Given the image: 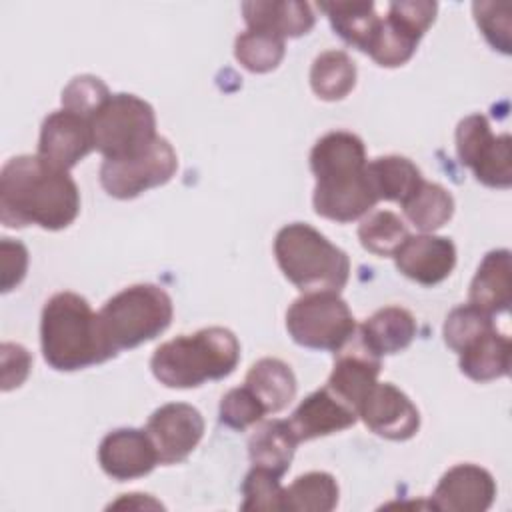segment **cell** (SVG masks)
I'll use <instances>...</instances> for the list:
<instances>
[{
  "label": "cell",
  "mask_w": 512,
  "mask_h": 512,
  "mask_svg": "<svg viewBox=\"0 0 512 512\" xmlns=\"http://www.w3.org/2000/svg\"><path fill=\"white\" fill-rule=\"evenodd\" d=\"M80 212V192L66 170L38 154L10 158L0 172V222L8 228L36 224L44 230L70 226Z\"/></svg>",
  "instance_id": "cell-1"
},
{
  "label": "cell",
  "mask_w": 512,
  "mask_h": 512,
  "mask_svg": "<svg viewBox=\"0 0 512 512\" xmlns=\"http://www.w3.org/2000/svg\"><path fill=\"white\" fill-rule=\"evenodd\" d=\"M366 164L364 142L352 132L334 130L314 144L310 168L316 176L312 204L318 216L344 224L376 206Z\"/></svg>",
  "instance_id": "cell-2"
},
{
  "label": "cell",
  "mask_w": 512,
  "mask_h": 512,
  "mask_svg": "<svg viewBox=\"0 0 512 512\" xmlns=\"http://www.w3.org/2000/svg\"><path fill=\"white\" fill-rule=\"evenodd\" d=\"M42 354L50 368L74 372L114 358L104 342L98 314L74 292L54 294L42 308Z\"/></svg>",
  "instance_id": "cell-3"
},
{
  "label": "cell",
  "mask_w": 512,
  "mask_h": 512,
  "mask_svg": "<svg viewBox=\"0 0 512 512\" xmlns=\"http://www.w3.org/2000/svg\"><path fill=\"white\" fill-rule=\"evenodd\" d=\"M238 360L240 342L234 332L210 326L160 344L150 358V368L168 388H196L208 380L226 378Z\"/></svg>",
  "instance_id": "cell-4"
},
{
  "label": "cell",
  "mask_w": 512,
  "mask_h": 512,
  "mask_svg": "<svg viewBox=\"0 0 512 512\" xmlns=\"http://www.w3.org/2000/svg\"><path fill=\"white\" fill-rule=\"evenodd\" d=\"M274 256L282 274L304 294L340 292L350 276L348 254L310 224L292 222L278 230Z\"/></svg>",
  "instance_id": "cell-5"
},
{
  "label": "cell",
  "mask_w": 512,
  "mask_h": 512,
  "mask_svg": "<svg viewBox=\"0 0 512 512\" xmlns=\"http://www.w3.org/2000/svg\"><path fill=\"white\" fill-rule=\"evenodd\" d=\"M172 298L154 284H134L114 294L98 312L110 352L130 350L160 336L172 320Z\"/></svg>",
  "instance_id": "cell-6"
},
{
  "label": "cell",
  "mask_w": 512,
  "mask_h": 512,
  "mask_svg": "<svg viewBox=\"0 0 512 512\" xmlns=\"http://www.w3.org/2000/svg\"><path fill=\"white\" fill-rule=\"evenodd\" d=\"M90 128L94 148L108 160L138 156L158 138L154 108L126 92L110 94L90 116Z\"/></svg>",
  "instance_id": "cell-7"
},
{
  "label": "cell",
  "mask_w": 512,
  "mask_h": 512,
  "mask_svg": "<svg viewBox=\"0 0 512 512\" xmlns=\"http://www.w3.org/2000/svg\"><path fill=\"white\" fill-rule=\"evenodd\" d=\"M286 328L304 348L338 352L354 336L356 322L336 292H308L288 308Z\"/></svg>",
  "instance_id": "cell-8"
},
{
  "label": "cell",
  "mask_w": 512,
  "mask_h": 512,
  "mask_svg": "<svg viewBox=\"0 0 512 512\" xmlns=\"http://www.w3.org/2000/svg\"><path fill=\"white\" fill-rule=\"evenodd\" d=\"M456 152L484 186L508 188L512 184V140L508 134L494 136L484 114H470L460 120Z\"/></svg>",
  "instance_id": "cell-9"
},
{
  "label": "cell",
  "mask_w": 512,
  "mask_h": 512,
  "mask_svg": "<svg viewBox=\"0 0 512 512\" xmlns=\"http://www.w3.org/2000/svg\"><path fill=\"white\" fill-rule=\"evenodd\" d=\"M178 168V156L172 144L158 136L152 146L132 158L108 160L100 166L102 188L120 200L134 198L154 186L166 184Z\"/></svg>",
  "instance_id": "cell-10"
},
{
  "label": "cell",
  "mask_w": 512,
  "mask_h": 512,
  "mask_svg": "<svg viewBox=\"0 0 512 512\" xmlns=\"http://www.w3.org/2000/svg\"><path fill=\"white\" fill-rule=\"evenodd\" d=\"M160 464H178L198 446L204 434L202 414L184 402H170L152 412L146 422Z\"/></svg>",
  "instance_id": "cell-11"
},
{
  "label": "cell",
  "mask_w": 512,
  "mask_h": 512,
  "mask_svg": "<svg viewBox=\"0 0 512 512\" xmlns=\"http://www.w3.org/2000/svg\"><path fill=\"white\" fill-rule=\"evenodd\" d=\"M358 416L378 436L408 440L420 428V412L394 384L376 382L358 406Z\"/></svg>",
  "instance_id": "cell-12"
},
{
  "label": "cell",
  "mask_w": 512,
  "mask_h": 512,
  "mask_svg": "<svg viewBox=\"0 0 512 512\" xmlns=\"http://www.w3.org/2000/svg\"><path fill=\"white\" fill-rule=\"evenodd\" d=\"M94 148L90 120L70 110H56L48 114L40 128L38 156L58 168H74Z\"/></svg>",
  "instance_id": "cell-13"
},
{
  "label": "cell",
  "mask_w": 512,
  "mask_h": 512,
  "mask_svg": "<svg viewBox=\"0 0 512 512\" xmlns=\"http://www.w3.org/2000/svg\"><path fill=\"white\" fill-rule=\"evenodd\" d=\"M496 482L476 464L452 466L434 488L430 506L442 512H484L492 506Z\"/></svg>",
  "instance_id": "cell-14"
},
{
  "label": "cell",
  "mask_w": 512,
  "mask_h": 512,
  "mask_svg": "<svg viewBox=\"0 0 512 512\" xmlns=\"http://www.w3.org/2000/svg\"><path fill=\"white\" fill-rule=\"evenodd\" d=\"M396 268L422 286L440 284L456 266V246L450 238L434 234H416L394 252Z\"/></svg>",
  "instance_id": "cell-15"
},
{
  "label": "cell",
  "mask_w": 512,
  "mask_h": 512,
  "mask_svg": "<svg viewBox=\"0 0 512 512\" xmlns=\"http://www.w3.org/2000/svg\"><path fill=\"white\" fill-rule=\"evenodd\" d=\"M332 374L326 382V388L332 390L340 400L352 406L358 412L360 402L368 394V390L378 382V374L382 368L380 356L370 352L358 336H354L338 350Z\"/></svg>",
  "instance_id": "cell-16"
},
{
  "label": "cell",
  "mask_w": 512,
  "mask_h": 512,
  "mask_svg": "<svg viewBox=\"0 0 512 512\" xmlns=\"http://www.w3.org/2000/svg\"><path fill=\"white\" fill-rule=\"evenodd\" d=\"M98 462L110 478L122 482L146 476L160 460L146 430L118 428L102 438Z\"/></svg>",
  "instance_id": "cell-17"
},
{
  "label": "cell",
  "mask_w": 512,
  "mask_h": 512,
  "mask_svg": "<svg viewBox=\"0 0 512 512\" xmlns=\"http://www.w3.org/2000/svg\"><path fill=\"white\" fill-rule=\"evenodd\" d=\"M356 420L358 412L324 386L306 396L286 422L292 428L296 440L306 442L318 436L346 430Z\"/></svg>",
  "instance_id": "cell-18"
},
{
  "label": "cell",
  "mask_w": 512,
  "mask_h": 512,
  "mask_svg": "<svg viewBox=\"0 0 512 512\" xmlns=\"http://www.w3.org/2000/svg\"><path fill=\"white\" fill-rule=\"evenodd\" d=\"M242 14L250 30L280 38H298L314 26L310 4L298 0H248L242 2Z\"/></svg>",
  "instance_id": "cell-19"
},
{
  "label": "cell",
  "mask_w": 512,
  "mask_h": 512,
  "mask_svg": "<svg viewBox=\"0 0 512 512\" xmlns=\"http://www.w3.org/2000/svg\"><path fill=\"white\" fill-rule=\"evenodd\" d=\"M470 304L488 314L506 312L512 302V264L510 250H492L480 262L470 282Z\"/></svg>",
  "instance_id": "cell-20"
},
{
  "label": "cell",
  "mask_w": 512,
  "mask_h": 512,
  "mask_svg": "<svg viewBox=\"0 0 512 512\" xmlns=\"http://www.w3.org/2000/svg\"><path fill=\"white\" fill-rule=\"evenodd\" d=\"M358 336L376 356L396 354L408 348L414 340L416 320L406 308L386 306L364 320V324L358 328Z\"/></svg>",
  "instance_id": "cell-21"
},
{
  "label": "cell",
  "mask_w": 512,
  "mask_h": 512,
  "mask_svg": "<svg viewBox=\"0 0 512 512\" xmlns=\"http://www.w3.org/2000/svg\"><path fill=\"white\" fill-rule=\"evenodd\" d=\"M510 340L496 328L480 334L460 354V370L476 382H490L510 372Z\"/></svg>",
  "instance_id": "cell-22"
},
{
  "label": "cell",
  "mask_w": 512,
  "mask_h": 512,
  "mask_svg": "<svg viewBox=\"0 0 512 512\" xmlns=\"http://www.w3.org/2000/svg\"><path fill=\"white\" fill-rule=\"evenodd\" d=\"M322 12H326L334 32L350 46L366 52L378 26L380 16L376 14V6L370 0H336V2H320Z\"/></svg>",
  "instance_id": "cell-23"
},
{
  "label": "cell",
  "mask_w": 512,
  "mask_h": 512,
  "mask_svg": "<svg viewBox=\"0 0 512 512\" xmlns=\"http://www.w3.org/2000/svg\"><path fill=\"white\" fill-rule=\"evenodd\" d=\"M296 446L298 440L286 420H266L250 436L248 454L252 466L282 476L290 468Z\"/></svg>",
  "instance_id": "cell-24"
},
{
  "label": "cell",
  "mask_w": 512,
  "mask_h": 512,
  "mask_svg": "<svg viewBox=\"0 0 512 512\" xmlns=\"http://www.w3.org/2000/svg\"><path fill=\"white\" fill-rule=\"evenodd\" d=\"M244 384L262 402L266 414L284 410L296 396V376L292 368L278 358H262L252 364Z\"/></svg>",
  "instance_id": "cell-25"
},
{
  "label": "cell",
  "mask_w": 512,
  "mask_h": 512,
  "mask_svg": "<svg viewBox=\"0 0 512 512\" xmlns=\"http://www.w3.org/2000/svg\"><path fill=\"white\" fill-rule=\"evenodd\" d=\"M366 172L378 200L400 204H404L424 180L412 160L396 154L374 158L366 164Z\"/></svg>",
  "instance_id": "cell-26"
},
{
  "label": "cell",
  "mask_w": 512,
  "mask_h": 512,
  "mask_svg": "<svg viewBox=\"0 0 512 512\" xmlns=\"http://www.w3.org/2000/svg\"><path fill=\"white\" fill-rule=\"evenodd\" d=\"M356 84V64L342 50L318 54L310 68V86L322 100H342Z\"/></svg>",
  "instance_id": "cell-27"
},
{
  "label": "cell",
  "mask_w": 512,
  "mask_h": 512,
  "mask_svg": "<svg viewBox=\"0 0 512 512\" xmlns=\"http://www.w3.org/2000/svg\"><path fill=\"white\" fill-rule=\"evenodd\" d=\"M402 210L418 230L434 232L452 218L454 198L444 186L422 180L416 192L402 204Z\"/></svg>",
  "instance_id": "cell-28"
},
{
  "label": "cell",
  "mask_w": 512,
  "mask_h": 512,
  "mask_svg": "<svg viewBox=\"0 0 512 512\" xmlns=\"http://www.w3.org/2000/svg\"><path fill=\"white\" fill-rule=\"evenodd\" d=\"M338 504V484L328 472H308L284 488L282 510L330 512Z\"/></svg>",
  "instance_id": "cell-29"
},
{
  "label": "cell",
  "mask_w": 512,
  "mask_h": 512,
  "mask_svg": "<svg viewBox=\"0 0 512 512\" xmlns=\"http://www.w3.org/2000/svg\"><path fill=\"white\" fill-rule=\"evenodd\" d=\"M358 238L368 252L376 256H394L400 244L408 238V228L398 214L376 210L360 222Z\"/></svg>",
  "instance_id": "cell-30"
},
{
  "label": "cell",
  "mask_w": 512,
  "mask_h": 512,
  "mask_svg": "<svg viewBox=\"0 0 512 512\" xmlns=\"http://www.w3.org/2000/svg\"><path fill=\"white\" fill-rule=\"evenodd\" d=\"M234 56L250 72H270L284 58V38L248 28L236 36Z\"/></svg>",
  "instance_id": "cell-31"
},
{
  "label": "cell",
  "mask_w": 512,
  "mask_h": 512,
  "mask_svg": "<svg viewBox=\"0 0 512 512\" xmlns=\"http://www.w3.org/2000/svg\"><path fill=\"white\" fill-rule=\"evenodd\" d=\"M418 42L420 38H416L412 32H408L398 22L386 16L384 20H380V26L366 54H370V58L380 66L396 68L406 64L412 58Z\"/></svg>",
  "instance_id": "cell-32"
},
{
  "label": "cell",
  "mask_w": 512,
  "mask_h": 512,
  "mask_svg": "<svg viewBox=\"0 0 512 512\" xmlns=\"http://www.w3.org/2000/svg\"><path fill=\"white\" fill-rule=\"evenodd\" d=\"M492 328H494L492 314H488L468 302V304L456 306L446 316L442 334H444V342L448 344V348H452L454 352H460L474 338H478L480 334H484Z\"/></svg>",
  "instance_id": "cell-33"
},
{
  "label": "cell",
  "mask_w": 512,
  "mask_h": 512,
  "mask_svg": "<svg viewBox=\"0 0 512 512\" xmlns=\"http://www.w3.org/2000/svg\"><path fill=\"white\" fill-rule=\"evenodd\" d=\"M242 510H282L284 506V488L280 486V476L252 466L242 482Z\"/></svg>",
  "instance_id": "cell-34"
},
{
  "label": "cell",
  "mask_w": 512,
  "mask_h": 512,
  "mask_svg": "<svg viewBox=\"0 0 512 512\" xmlns=\"http://www.w3.org/2000/svg\"><path fill=\"white\" fill-rule=\"evenodd\" d=\"M264 414L266 410L262 402L246 384L228 390L220 400V422L232 430H246L248 426L260 422Z\"/></svg>",
  "instance_id": "cell-35"
},
{
  "label": "cell",
  "mask_w": 512,
  "mask_h": 512,
  "mask_svg": "<svg viewBox=\"0 0 512 512\" xmlns=\"http://www.w3.org/2000/svg\"><path fill=\"white\" fill-rule=\"evenodd\" d=\"M108 96L110 92L100 78L82 74L72 78L62 90V108L90 120V116L106 102Z\"/></svg>",
  "instance_id": "cell-36"
},
{
  "label": "cell",
  "mask_w": 512,
  "mask_h": 512,
  "mask_svg": "<svg viewBox=\"0 0 512 512\" xmlns=\"http://www.w3.org/2000/svg\"><path fill=\"white\" fill-rule=\"evenodd\" d=\"M472 10L484 38L496 50L510 54V4L508 2H474Z\"/></svg>",
  "instance_id": "cell-37"
},
{
  "label": "cell",
  "mask_w": 512,
  "mask_h": 512,
  "mask_svg": "<svg viewBox=\"0 0 512 512\" xmlns=\"http://www.w3.org/2000/svg\"><path fill=\"white\" fill-rule=\"evenodd\" d=\"M438 4L430 0H400L390 2L388 6V18L416 34L418 38L424 36V32L430 28V24L436 18Z\"/></svg>",
  "instance_id": "cell-38"
},
{
  "label": "cell",
  "mask_w": 512,
  "mask_h": 512,
  "mask_svg": "<svg viewBox=\"0 0 512 512\" xmlns=\"http://www.w3.org/2000/svg\"><path fill=\"white\" fill-rule=\"evenodd\" d=\"M0 268H2V292H10L18 286L28 270V250L22 242L2 238L0 242Z\"/></svg>",
  "instance_id": "cell-39"
},
{
  "label": "cell",
  "mask_w": 512,
  "mask_h": 512,
  "mask_svg": "<svg viewBox=\"0 0 512 512\" xmlns=\"http://www.w3.org/2000/svg\"><path fill=\"white\" fill-rule=\"evenodd\" d=\"M0 352H2V390L8 392L12 388H18L26 380L32 358L24 346L12 344V342H4Z\"/></svg>",
  "instance_id": "cell-40"
}]
</instances>
